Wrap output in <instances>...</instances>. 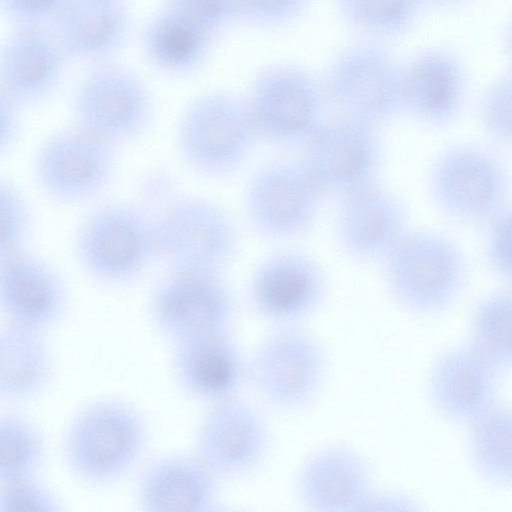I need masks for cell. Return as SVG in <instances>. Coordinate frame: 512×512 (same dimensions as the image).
I'll list each match as a JSON object with an SVG mask.
<instances>
[{"instance_id":"cell-23","label":"cell","mask_w":512,"mask_h":512,"mask_svg":"<svg viewBox=\"0 0 512 512\" xmlns=\"http://www.w3.org/2000/svg\"><path fill=\"white\" fill-rule=\"evenodd\" d=\"M219 480L192 451L167 453L139 470L133 496L143 512H213Z\"/></svg>"},{"instance_id":"cell-24","label":"cell","mask_w":512,"mask_h":512,"mask_svg":"<svg viewBox=\"0 0 512 512\" xmlns=\"http://www.w3.org/2000/svg\"><path fill=\"white\" fill-rule=\"evenodd\" d=\"M406 110L421 124L443 129L460 116L467 98L468 76L450 49L429 47L404 65Z\"/></svg>"},{"instance_id":"cell-6","label":"cell","mask_w":512,"mask_h":512,"mask_svg":"<svg viewBox=\"0 0 512 512\" xmlns=\"http://www.w3.org/2000/svg\"><path fill=\"white\" fill-rule=\"evenodd\" d=\"M328 373L323 344L300 324L276 325L248 357V382L263 401L285 412L308 408Z\"/></svg>"},{"instance_id":"cell-40","label":"cell","mask_w":512,"mask_h":512,"mask_svg":"<svg viewBox=\"0 0 512 512\" xmlns=\"http://www.w3.org/2000/svg\"><path fill=\"white\" fill-rule=\"evenodd\" d=\"M501 42L504 54L512 67V14L504 24Z\"/></svg>"},{"instance_id":"cell-29","label":"cell","mask_w":512,"mask_h":512,"mask_svg":"<svg viewBox=\"0 0 512 512\" xmlns=\"http://www.w3.org/2000/svg\"><path fill=\"white\" fill-rule=\"evenodd\" d=\"M469 342L501 372L512 370V287L489 293L473 305Z\"/></svg>"},{"instance_id":"cell-33","label":"cell","mask_w":512,"mask_h":512,"mask_svg":"<svg viewBox=\"0 0 512 512\" xmlns=\"http://www.w3.org/2000/svg\"><path fill=\"white\" fill-rule=\"evenodd\" d=\"M477 116L488 139L512 150V67L486 87L479 100Z\"/></svg>"},{"instance_id":"cell-9","label":"cell","mask_w":512,"mask_h":512,"mask_svg":"<svg viewBox=\"0 0 512 512\" xmlns=\"http://www.w3.org/2000/svg\"><path fill=\"white\" fill-rule=\"evenodd\" d=\"M236 312L235 295L222 274L167 269L147 299L151 326L169 344L232 331Z\"/></svg>"},{"instance_id":"cell-11","label":"cell","mask_w":512,"mask_h":512,"mask_svg":"<svg viewBox=\"0 0 512 512\" xmlns=\"http://www.w3.org/2000/svg\"><path fill=\"white\" fill-rule=\"evenodd\" d=\"M245 101L259 140L279 147L300 149L327 119L322 86L291 64L259 71Z\"/></svg>"},{"instance_id":"cell-19","label":"cell","mask_w":512,"mask_h":512,"mask_svg":"<svg viewBox=\"0 0 512 512\" xmlns=\"http://www.w3.org/2000/svg\"><path fill=\"white\" fill-rule=\"evenodd\" d=\"M501 373L469 341L449 347L428 374L431 406L447 422L467 427L498 403Z\"/></svg>"},{"instance_id":"cell-38","label":"cell","mask_w":512,"mask_h":512,"mask_svg":"<svg viewBox=\"0 0 512 512\" xmlns=\"http://www.w3.org/2000/svg\"><path fill=\"white\" fill-rule=\"evenodd\" d=\"M68 0H0L3 13L15 25H52Z\"/></svg>"},{"instance_id":"cell-20","label":"cell","mask_w":512,"mask_h":512,"mask_svg":"<svg viewBox=\"0 0 512 512\" xmlns=\"http://www.w3.org/2000/svg\"><path fill=\"white\" fill-rule=\"evenodd\" d=\"M171 345L170 371L186 397L206 405L238 396L248 382V357L232 331L199 335Z\"/></svg>"},{"instance_id":"cell-18","label":"cell","mask_w":512,"mask_h":512,"mask_svg":"<svg viewBox=\"0 0 512 512\" xmlns=\"http://www.w3.org/2000/svg\"><path fill=\"white\" fill-rule=\"evenodd\" d=\"M409 230L403 201L378 182L339 199L334 233L350 260L382 263Z\"/></svg>"},{"instance_id":"cell-21","label":"cell","mask_w":512,"mask_h":512,"mask_svg":"<svg viewBox=\"0 0 512 512\" xmlns=\"http://www.w3.org/2000/svg\"><path fill=\"white\" fill-rule=\"evenodd\" d=\"M67 61L51 27L15 25L1 47L0 95L22 108L42 104L61 85Z\"/></svg>"},{"instance_id":"cell-16","label":"cell","mask_w":512,"mask_h":512,"mask_svg":"<svg viewBox=\"0 0 512 512\" xmlns=\"http://www.w3.org/2000/svg\"><path fill=\"white\" fill-rule=\"evenodd\" d=\"M326 293L322 266L297 249H282L265 257L246 289L251 310L275 326L300 324L320 308Z\"/></svg>"},{"instance_id":"cell-28","label":"cell","mask_w":512,"mask_h":512,"mask_svg":"<svg viewBox=\"0 0 512 512\" xmlns=\"http://www.w3.org/2000/svg\"><path fill=\"white\" fill-rule=\"evenodd\" d=\"M466 451L488 484L512 489V405L497 403L467 426Z\"/></svg>"},{"instance_id":"cell-26","label":"cell","mask_w":512,"mask_h":512,"mask_svg":"<svg viewBox=\"0 0 512 512\" xmlns=\"http://www.w3.org/2000/svg\"><path fill=\"white\" fill-rule=\"evenodd\" d=\"M215 36L180 13L160 5L141 30V48L157 72L185 78L206 62Z\"/></svg>"},{"instance_id":"cell-7","label":"cell","mask_w":512,"mask_h":512,"mask_svg":"<svg viewBox=\"0 0 512 512\" xmlns=\"http://www.w3.org/2000/svg\"><path fill=\"white\" fill-rule=\"evenodd\" d=\"M71 123L117 149L145 136L156 115L147 83L113 61L91 65L71 97Z\"/></svg>"},{"instance_id":"cell-27","label":"cell","mask_w":512,"mask_h":512,"mask_svg":"<svg viewBox=\"0 0 512 512\" xmlns=\"http://www.w3.org/2000/svg\"><path fill=\"white\" fill-rule=\"evenodd\" d=\"M56 363L46 334L5 324L0 331V398L29 403L53 385Z\"/></svg>"},{"instance_id":"cell-25","label":"cell","mask_w":512,"mask_h":512,"mask_svg":"<svg viewBox=\"0 0 512 512\" xmlns=\"http://www.w3.org/2000/svg\"><path fill=\"white\" fill-rule=\"evenodd\" d=\"M50 27L69 60L91 66L124 48L132 14L126 0H68Z\"/></svg>"},{"instance_id":"cell-8","label":"cell","mask_w":512,"mask_h":512,"mask_svg":"<svg viewBox=\"0 0 512 512\" xmlns=\"http://www.w3.org/2000/svg\"><path fill=\"white\" fill-rule=\"evenodd\" d=\"M153 219L158 258L167 269L223 275L235 259L236 225L230 214L210 199L176 196Z\"/></svg>"},{"instance_id":"cell-15","label":"cell","mask_w":512,"mask_h":512,"mask_svg":"<svg viewBox=\"0 0 512 512\" xmlns=\"http://www.w3.org/2000/svg\"><path fill=\"white\" fill-rule=\"evenodd\" d=\"M206 406L195 428L191 451L220 480L251 475L270 449L267 421L238 396Z\"/></svg>"},{"instance_id":"cell-17","label":"cell","mask_w":512,"mask_h":512,"mask_svg":"<svg viewBox=\"0 0 512 512\" xmlns=\"http://www.w3.org/2000/svg\"><path fill=\"white\" fill-rule=\"evenodd\" d=\"M69 290L62 274L29 249L0 258V309L5 324L47 333L64 317Z\"/></svg>"},{"instance_id":"cell-14","label":"cell","mask_w":512,"mask_h":512,"mask_svg":"<svg viewBox=\"0 0 512 512\" xmlns=\"http://www.w3.org/2000/svg\"><path fill=\"white\" fill-rule=\"evenodd\" d=\"M323 196L299 160L277 159L259 167L247 181L244 214L258 235L293 239L313 226Z\"/></svg>"},{"instance_id":"cell-39","label":"cell","mask_w":512,"mask_h":512,"mask_svg":"<svg viewBox=\"0 0 512 512\" xmlns=\"http://www.w3.org/2000/svg\"><path fill=\"white\" fill-rule=\"evenodd\" d=\"M22 107L0 95V150L9 153L16 145L22 132Z\"/></svg>"},{"instance_id":"cell-32","label":"cell","mask_w":512,"mask_h":512,"mask_svg":"<svg viewBox=\"0 0 512 512\" xmlns=\"http://www.w3.org/2000/svg\"><path fill=\"white\" fill-rule=\"evenodd\" d=\"M30 203L13 181L0 180V258L28 249L32 232Z\"/></svg>"},{"instance_id":"cell-5","label":"cell","mask_w":512,"mask_h":512,"mask_svg":"<svg viewBox=\"0 0 512 512\" xmlns=\"http://www.w3.org/2000/svg\"><path fill=\"white\" fill-rule=\"evenodd\" d=\"M257 140L245 99L219 90L201 92L185 104L174 138L185 167L213 179L238 170Z\"/></svg>"},{"instance_id":"cell-30","label":"cell","mask_w":512,"mask_h":512,"mask_svg":"<svg viewBox=\"0 0 512 512\" xmlns=\"http://www.w3.org/2000/svg\"><path fill=\"white\" fill-rule=\"evenodd\" d=\"M43 430L31 418L13 411L0 415V481L39 474L47 457Z\"/></svg>"},{"instance_id":"cell-41","label":"cell","mask_w":512,"mask_h":512,"mask_svg":"<svg viewBox=\"0 0 512 512\" xmlns=\"http://www.w3.org/2000/svg\"><path fill=\"white\" fill-rule=\"evenodd\" d=\"M424 5L425 4H431L435 6H441V7H454L461 4H464L470 0H422Z\"/></svg>"},{"instance_id":"cell-35","label":"cell","mask_w":512,"mask_h":512,"mask_svg":"<svg viewBox=\"0 0 512 512\" xmlns=\"http://www.w3.org/2000/svg\"><path fill=\"white\" fill-rule=\"evenodd\" d=\"M482 231L483 258L488 270L512 287V203Z\"/></svg>"},{"instance_id":"cell-13","label":"cell","mask_w":512,"mask_h":512,"mask_svg":"<svg viewBox=\"0 0 512 512\" xmlns=\"http://www.w3.org/2000/svg\"><path fill=\"white\" fill-rule=\"evenodd\" d=\"M377 126L326 119L300 147L299 161L323 195L338 199L378 182L384 150Z\"/></svg>"},{"instance_id":"cell-2","label":"cell","mask_w":512,"mask_h":512,"mask_svg":"<svg viewBox=\"0 0 512 512\" xmlns=\"http://www.w3.org/2000/svg\"><path fill=\"white\" fill-rule=\"evenodd\" d=\"M383 278L393 301L406 312L432 317L463 295L469 266L461 246L430 229L409 230L383 260Z\"/></svg>"},{"instance_id":"cell-1","label":"cell","mask_w":512,"mask_h":512,"mask_svg":"<svg viewBox=\"0 0 512 512\" xmlns=\"http://www.w3.org/2000/svg\"><path fill=\"white\" fill-rule=\"evenodd\" d=\"M149 441V425L139 409L119 398L102 397L83 404L70 417L61 455L74 480L106 489L135 470Z\"/></svg>"},{"instance_id":"cell-37","label":"cell","mask_w":512,"mask_h":512,"mask_svg":"<svg viewBox=\"0 0 512 512\" xmlns=\"http://www.w3.org/2000/svg\"><path fill=\"white\" fill-rule=\"evenodd\" d=\"M238 18L262 26L284 24L300 14L308 0H235Z\"/></svg>"},{"instance_id":"cell-22","label":"cell","mask_w":512,"mask_h":512,"mask_svg":"<svg viewBox=\"0 0 512 512\" xmlns=\"http://www.w3.org/2000/svg\"><path fill=\"white\" fill-rule=\"evenodd\" d=\"M374 489L369 461L345 444L316 450L301 464L295 477L300 503L314 512L363 511Z\"/></svg>"},{"instance_id":"cell-10","label":"cell","mask_w":512,"mask_h":512,"mask_svg":"<svg viewBox=\"0 0 512 512\" xmlns=\"http://www.w3.org/2000/svg\"><path fill=\"white\" fill-rule=\"evenodd\" d=\"M326 88L342 115L377 127L406 110L404 65L375 43L339 50L327 69Z\"/></svg>"},{"instance_id":"cell-34","label":"cell","mask_w":512,"mask_h":512,"mask_svg":"<svg viewBox=\"0 0 512 512\" xmlns=\"http://www.w3.org/2000/svg\"><path fill=\"white\" fill-rule=\"evenodd\" d=\"M60 496L39 474L0 481V512H59Z\"/></svg>"},{"instance_id":"cell-31","label":"cell","mask_w":512,"mask_h":512,"mask_svg":"<svg viewBox=\"0 0 512 512\" xmlns=\"http://www.w3.org/2000/svg\"><path fill=\"white\" fill-rule=\"evenodd\" d=\"M341 15L355 28L378 36H396L417 20L422 0H336Z\"/></svg>"},{"instance_id":"cell-3","label":"cell","mask_w":512,"mask_h":512,"mask_svg":"<svg viewBox=\"0 0 512 512\" xmlns=\"http://www.w3.org/2000/svg\"><path fill=\"white\" fill-rule=\"evenodd\" d=\"M73 251L79 267L96 283L128 287L159 260L153 216L131 202L98 204L79 222Z\"/></svg>"},{"instance_id":"cell-12","label":"cell","mask_w":512,"mask_h":512,"mask_svg":"<svg viewBox=\"0 0 512 512\" xmlns=\"http://www.w3.org/2000/svg\"><path fill=\"white\" fill-rule=\"evenodd\" d=\"M117 148L71 123L47 135L36 148L32 174L50 199L77 204L95 199L111 184Z\"/></svg>"},{"instance_id":"cell-4","label":"cell","mask_w":512,"mask_h":512,"mask_svg":"<svg viewBox=\"0 0 512 512\" xmlns=\"http://www.w3.org/2000/svg\"><path fill=\"white\" fill-rule=\"evenodd\" d=\"M434 207L447 219L483 230L511 202L512 175L500 156L476 143H455L433 159L427 178Z\"/></svg>"},{"instance_id":"cell-36","label":"cell","mask_w":512,"mask_h":512,"mask_svg":"<svg viewBox=\"0 0 512 512\" xmlns=\"http://www.w3.org/2000/svg\"><path fill=\"white\" fill-rule=\"evenodd\" d=\"M161 5L187 17L213 36L238 19L235 0H163Z\"/></svg>"}]
</instances>
